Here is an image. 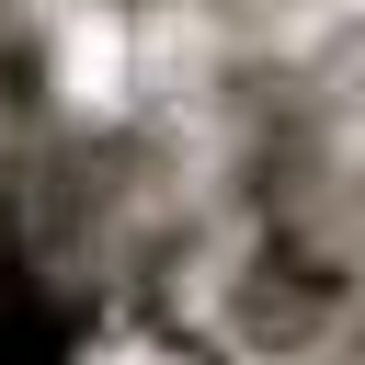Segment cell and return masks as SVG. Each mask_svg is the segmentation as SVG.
Masks as SVG:
<instances>
[]
</instances>
